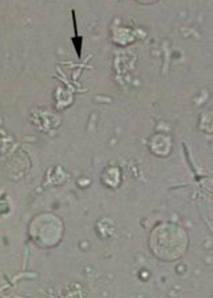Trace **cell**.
Returning <instances> with one entry per match:
<instances>
[{"instance_id": "cell-1", "label": "cell", "mask_w": 213, "mask_h": 298, "mask_svg": "<svg viewBox=\"0 0 213 298\" xmlns=\"http://www.w3.org/2000/svg\"><path fill=\"white\" fill-rule=\"evenodd\" d=\"M148 145L150 151L154 155L160 157H166L172 151L173 140L169 134L158 132L151 136Z\"/></svg>"}]
</instances>
